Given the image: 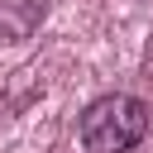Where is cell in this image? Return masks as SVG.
<instances>
[{
	"mask_svg": "<svg viewBox=\"0 0 153 153\" xmlns=\"http://www.w3.org/2000/svg\"><path fill=\"white\" fill-rule=\"evenodd\" d=\"M76 129H81V148L86 153H129L148 134V105L139 96L110 91V96H100V100H91L81 110Z\"/></svg>",
	"mask_w": 153,
	"mask_h": 153,
	"instance_id": "6da1fadb",
	"label": "cell"
},
{
	"mask_svg": "<svg viewBox=\"0 0 153 153\" xmlns=\"http://www.w3.org/2000/svg\"><path fill=\"white\" fill-rule=\"evenodd\" d=\"M43 19V0H0V43H19Z\"/></svg>",
	"mask_w": 153,
	"mask_h": 153,
	"instance_id": "7a4b0ae2",
	"label": "cell"
}]
</instances>
